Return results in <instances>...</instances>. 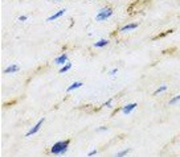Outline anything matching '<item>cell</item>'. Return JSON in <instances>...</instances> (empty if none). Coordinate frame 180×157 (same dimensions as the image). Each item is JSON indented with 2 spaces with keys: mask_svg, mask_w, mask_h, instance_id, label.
<instances>
[{
  "mask_svg": "<svg viewBox=\"0 0 180 157\" xmlns=\"http://www.w3.org/2000/svg\"><path fill=\"white\" fill-rule=\"evenodd\" d=\"M66 12V9H60L58 12H56L54 15H52L50 17H48V21H53V20H56V19H58V17H61L62 15H64Z\"/></svg>",
  "mask_w": 180,
  "mask_h": 157,
  "instance_id": "6",
  "label": "cell"
},
{
  "mask_svg": "<svg viewBox=\"0 0 180 157\" xmlns=\"http://www.w3.org/2000/svg\"><path fill=\"white\" fill-rule=\"evenodd\" d=\"M27 20V16H20L19 17V21H25Z\"/></svg>",
  "mask_w": 180,
  "mask_h": 157,
  "instance_id": "17",
  "label": "cell"
},
{
  "mask_svg": "<svg viewBox=\"0 0 180 157\" xmlns=\"http://www.w3.org/2000/svg\"><path fill=\"white\" fill-rule=\"evenodd\" d=\"M167 90V86H162V87H159L158 90H156L154 94H155V95H156V94H159V92H163V91H166Z\"/></svg>",
  "mask_w": 180,
  "mask_h": 157,
  "instance_id": "12",
  "label": "cell"
},
{
  "mask_svg": "<svg viewBox=\"0 0 180 157\" xmlns=\"http://www.w3.org/2000/svg\"><path fill=\"white\" fill-rule=\"evenodd\" d=\"M138 27V24H127V25H124L121 30L122 32H127V30H131V29H135Z\"/></svg>",
  "mask_w": 180,
  "mask_h": 157,
  "instance_id": "8",
  "label": "cell"
},
{
  "mask_svg": "<svg viewBox=\"0 0 180 157\" xmlns=\"http://www.w3.org/2000/svg\"><path fill=\"white\" fill-rule=\"evenodd\" d=\"M66 61H68V54L64 53V54H61L60 57H57L54 62H56V64H58V65H65Z\"/></svg>",
  "mask_w": 180,
  "mask_h": 157,
  "instance_id": "5",
  "label": "cell"
},
{
  "mask_svg": "<svg viewBox=\"0 0 180 157\" xmlns=\"http://www.w3.org/2000/svg\"><path fill=\"white\" fill-rule=\"evenodd\" d=\"M70 67H72V64H66L64 67H61V70H60V73L62 74V73H66L68 71V70L70 69Z\"/></svg>",
  "mask_w": 180,
  "mask_h": 157,
  "instance_id": "11",
  "label": "cell"
},
{
  "mask_svg": "<svg viewBox=\"0 0 180 157\" xmlns=\"http://www.w3.org/2000/svg\"><path fill=\"white\" fill-rule=\"evenodd\" d=\"M69 147V140H65V141H58L56 143L53 147H52V153L54 154H60V153H64L66 152V149Z\"/></svg>",
  "mask_w": 180,
  "mask_h": 157,
  "instance_id": "1",
  "label": "cell"
},
{
  "mask_svg": "<svg viewBox=\"0 0 180 157\" xmlns=\"http://www.w3.org/2000/svg\"><path fill=\"white\" fill-rule=\"evenodd\" d=\"M81 86H82V82H74L72 86H69L66 91H68V92H69V91H73L74 89H78V87H81Z\"/></svg>",
  "mask_w": 180,
  "mask_h": 157,
  "instance_id": "9",
  "label": "cell"
},
{
  "mask_svg": "<svg viewBox=\"0 0 180 157\" xmlns=\"http://www.w3.org/2000/svg\"><path fill=\"white\" fill-rule=\"evenodd\" d=\"M130 152V149L127 148V149H124V151H122V152H119L118 154H117V156H124V154H126V153H129Z\"/></svg>",
  "mask_w": 180,
  "mask_h": 157,
  "instance_id": "14",
  "label": "cell"
},
{
  "mask_svg": "<svg viewBox=\"0 0 180 157\" xmlns=\"http://www.w3.org/2000/svg\"><path fill=\"white\" fill-rule=\"evenodd\" d=\"M106 129H107L106 127H101V128H99V131H106Z\"/></svg>",
  "mask_w": 180,
  "mask_h": 157,
  "instance_id": "19",
  "label": "cell"
},
{
  "mask_svg": "<svg viewBox=\"0 0 180 157\" xmlns=\"http://www.w3.org/2000/svg\"><path fill=\"white\" fill-rule=\"evenodd\" d=\"M180 100V95H177V96H175V98H172L171 100H170V104H175L176 102H179Z\"/></svg>",
  "mask_w": 180,
  "mask_h": 157,
  "instance_id": "13",
  "label": "cell"
},
{
  "mask_svg": "<svg viewBox=\"0 0 180 157\" xmlns=\"http://www.w3.org/2000/svg\"><path fill=\"white\" fill-rule=\"evenodd\" d=\"M17 70H19V66H17V65H11L9 67H7V69L4 70V73H5V74H9V73L17 71Z\"/></svg>",
  "mask_w": 180,
  "mask_h": 157,
  "instance_id": "7",
  "label": "cell"
},
{
  "mask_svg": "<svg viewBox=\"0 0 180 157\" xmlns=\"http://www.w3.org/2000/svg\"><path fill=\"white\" fill-rule=\"evenodd\" d=\"M138 104L136 103H131V104H127V106H124L123 108H122V112L124 114V115H129L131 111H132V110H134L135 107H136Z\"/></svg>",
  "mask_w": 180,
  "mask_h": 157,
  "instance_id": "3",
  "label": "cell"
},
{
  "mask_svg": "<svg viewBox=\"0 0 180 157\" xmlns=\"http://www.w3.org/2000/svg\"><path fill=\"white\" fill-rule=\"evenodd\" d=\"M113 15V9L111 8H102V9H99L98 13H97V21H103L106 20L107 17H110Z\"/></svg>",
  "mask_w": 180,
  "mask_h": 157,
  "instance_id": "2",
  "label": "cell"
},
{
  "mask_svg": "<svg viewBox=\"0 0 180 157\" xmlns=\"http://www.w3.org/2000/svg\"><path fill=\"white\" fill-rule=\"evenodd\" d=\"M117 71H118V69H113L111 71H110V75H114V74H117Z\"/></svg>",
  "mask_w": 180,
  "mask_h": 157,
  "instance_id": "16",
  "label": "cell"
},
{
  "mask_svg": "<svg viewBox=\"0 0 180 157\" xmlns=\"http://www.w3.org/2000/svg\"><path fill=\"white\" fill-rule=\"evenodd\" d=\"M107 44H109L107 40H101V41L96 42V48H103V46H106Z\"/></svg>",
  "mask_w": 180,
  "mask_h": 157,
  "instance_id": "10",
  "label": "cell"
},
{
  "mask_svg": "<svg viewBox=\"0 0 180 157\" xmlns=\"http://www.w3.org/2000/svg\"><path fill=\"white\" fill-rule=\"evenodd\" d=\"M43 123H44V119H41V120H38V123H37V124L35 125V127H33L32 129H30V131H29V132L27 133V136H32V135H33V133H36V132H37L38 129H40V127H41V124H43Z\"/></svg>",
  "mask_w": 180,
  "mask_h": 157,
  "instance_id": "4",
  "label": "cell"
},
{
  "mask_svg": "<svg viewBox=\"0 0 180 157\" xmlns=\"http://www.w3.org/2000/svg\"><path fill=\"white\" fill-rule=\"evenodd\" d=\"M96 153H97V151H96V149H94V151H91V152H90L89 154H90V156H93V154H96Z\"/></svg>",
  "mask_w": 180,
  "mask_h": 157,
  "instance_id": "18",
  "label": "cell"
},
{
  "mask_svg": "<svg viewBox=\"0 0 180 157\" xmlns=\"http://www.w3.org/2000/svg\"><path fill=\"white\" fill-rule=\"evenodd\" d=\"M111 102H113L111 99H110V100H107L106 103H105V106H106V107H111Z\"/></svg>",
  "mask_w": 180,
  "mask_h": 157,
  "instance_id": "15",
  "label": "cell"
}]
</instances>
